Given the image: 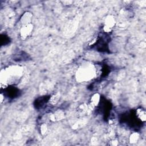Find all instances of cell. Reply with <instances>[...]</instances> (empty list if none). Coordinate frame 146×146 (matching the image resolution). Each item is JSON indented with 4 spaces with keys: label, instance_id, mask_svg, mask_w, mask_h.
Here are the masks:
<instances>
[{
    "label": "cell",
    "instance_id": "obj_7",
    "mask_svg": "<svg viewBox=\"0 0 146 146\" xmlns=\"http://www.w3.org/2000/svg\"><path fill=\"white\" fill-rule=\"evenodd\" d=\"M136 115L137 119L140 120L142 122H144L146 119L145 112L141 108H138L136 111Z\"/></svg>",
    "mask_w": 146,
    "mask_h": 146
},
{
    "label": "cell",
    "instance_id": "obj_11",
    "mask_svg": "<svg viewBox=\"0 0 146 146\" xmlns=\"http://www.w3.org/2000/svg\"><path fill=\"white\" fill-rule=\"evenodd\" d=\"M87 105L86 104H82L78 107V111L80 114H83L87 112Z\"/></svg>",
    "mask_w": 146,
    "mask_h": 146
},
{
    "label": "cell",
    "instance_id": "obj_2",
    "mask_svg": "<svg viewBox=\"0 0 146 146\" xmlns=\"http://www.w3.org/2000/svg\"><path fill=\"white\" fill-rule=\"evenodd\" d=\"M115 23V21L112 15H109L107 17L106 21H105V25L103 27L104 31L106 33H109L111 31L113 27L114 26Z\"/></svg>",
    "mask_w": 146,
    "mask_h": 146
},
{
    "label": "cell",
    "instance_id": "obj_4",
    "mask_svg": "<svg viewBox=\"0 0 146 146\" xmlns=\"http://www.w3.org/2000/svg\"><path fill=\"white\" fill-rule=\"evenodd\" d=\"M89 68L85 69H80L79 71L78 72V78L81 79V80H83L84 79H88L90 78V75H92V71Z\"/></svg>",
    "mask_w": 146,
    "mask_h": 146
},
{
    "label": "cell",
    "instance_id": "obj_12",
    "mask_svg": "<svg viewBox=\"0 0 146 146\" xmlns=\"http://www.w3.org/2000/svg\"><path fill=\"white\" fill-rule=\"evenodd\" d=\"M48 131V127H47V125L46 123H43L41 124L40 127V133L42 135H44Z\"/></svg>",
    "mask_w": 146,
    "mask_h": 146
},
{
    "label": "cell",
    "instance_id": "obj_6",
    "mask_svg": "<svg viewBox=\"0 0 146 146\" xmlns=\"http://www.w3.org/2000/svg\"><path fill=\"white\" fill-rule=\"evenodd\" d=\"M100 102V95L98 93L94 94L90 99V106L92 108H94L99 104Z\"/></svg>",
    "mask_w": 146,
    "mask_h": 146
},
{
    "label": "cell",
    "instance_id": "obj_10",
    "mask_svg": "<svg viewBox=\"0 0 146 146\" xmlns=\"http://www.w3.org/2000/svg\"><path fill=\"white\" fill-rule=\"evenodd\" d=\"M139 138V134L137 132H134L131 134L129 137V142L131 143H136Z\"/></svg>",
    "mask_w": 146,
    "mask_h": 146
},
{
    "label": "cell",
    "instance_id": "obj_8",
    "mask_svg": "<svg viewBox=\"0 0 146 146\" xmlns=\"http://www.w3.org/2000/svg\"><path fill=\"white\" fill-rule=\"evenodd\" d=\"M49 99H50V98H47L46 96V97L44 96V97L40 98L36 100V107H42L45 103H46V102L47 101H49V100H48Z\"/></svg>",
    "mask_w": 146,
    "mask_h": 146
},
{
    "label": "cell",
    "instance_id": "obj_9",
    "mask_svg": "<svg viewBox=\"0 0 146 146\" xmlns=\"http://www.w3.org/2000/svg\"><path fill=\"white\" fill-rule=\"evenodd\" d=\"M60 94L59 93H57L55 95H54L52 96H51V97H50V99H49V102H50V103L51 104V105H55L56 104L59 99H60Z\"/></svg>",
    "mask_w": 146,
    "mask_h": 146
},
{
    "label": "cell",
    "instance_id": "obj_3",
    "mask_svg": "<svg viewBox=\"0 0 146 146\" xmlns=\"http://www.w3.org/2000/svg\"><path fill=\"white\" fill-rule=\"evenodd\" d=\"M33 17V15L30 12H25L20 18V23L23 26L31 23V19Z\"/></svg>",
    "mask_w": 146,
    "mask_h": 146
},
{
    "label": "cell",
    "instance_id": "obj_5",
    "mask_svg": "<svg viewBox=\"0 0 146 146\" xmlns=\"http://www.w3.org/2000/svg\"><path fill=\"white\" fill-rule=\"evenodd\" d=\"M64 117V111H63L61 110H58L50 116V120L52 121H59L63 119Z\"/></svg>",
    "mask_w": 146,
    "mask_h": 146
},
{
    "label": "cell",
    "instance_id": "obj_1",
    "mask_svg": "<svg viewBox=\"0 0 146 146\" xmlns=\"http://www.w3.org/2000/svg\"><path fill=\"white\" fill-rule=\"evenodd\" d=\"M33 30V25L30 23L23 26L20 30V37L22 40L26 39L31 34Z\"/></svg>",
    "mask_w": 146,
    "mask_h": 146
}]
</instances>
